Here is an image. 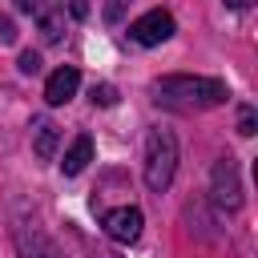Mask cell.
Masks as SVG:
<instances>
[{
  "instance_id": "9c48e42d",
  "label": "cell",
  "mask_w": 258,
  "mask_h": 258,
  "mask_svg": "<svg viewBox=\"0 0 258 258\" xmlns=\"http://www.w3.org/2000/svg\"><path fill=\"white\" fill-rule=\"evenodd\" d=\"M89 161H93V137H89V133H81V137H77V141L64 149V161H60V169L73 177V173H81Z\"/></svg>"
},
{
  "instance_id": "9a60e30c",
  "label": "cell",
  "mask_w": 258,
  "mask_h": 258,
  "mask_svg": "<svg viewBox=\"0 0 258 258\" xmlns=\"http://www.w3.org/2000/svg\"><path fill=\"white\" fill-rule=\"evenodd\" d=\"M69 12H73L77 20H85V16H89V0H69Z\"/></svg>"
},
{
  "instance_id": "6da1fadb",
  "label": "cell",
  "mask_w": 258,
  "mask_h": 258,
  "mask_svg": "<svg viewBox=\"0 0 258 258\" xmlns=\"http://www.w3.org/2000/svg\"><path fill=\"white\" fill-rule=\"evenodd\" d=\"M226 97H230V89L218 77H185V73H173V77H161L153 85V101L157 105H169V109H181V113H189V109H214Z\"/></svg>"
},
{
  "instance_id": "3957f363",
  "label": "cell",
  "mask_w": 258,
  "mask_h": 258,
  "mask_svg": "<svg viewBox=\"0 0 258 258\" xmlns=\"http://www.w3.org/2000/svg\"><path fill=\"white\" fill-rule=\"evenodd\" d=\"M129 36H133L137 44H145V48L165 44V40L173 36V16L161 12V8H153V12H145V16H137V20L129 24Z\"/></svg>"
},
{
  "instance_id": "52a82bcc",
  "label": "cell",
  "mask_w": 258,
  "mask_h": 258,
  "mask_svg": "<svg viewBox=\"0 0 258 258\" xmlns=\"http://www.w3.org/2000/svg\"><path fill=\"white\" fill-rule=\"evenodd\" d=\"M77 85H81V73H77L73 64H64V69H56V73L48 77V85H44V101H48V105H64V101L77 97Z\"/></svg>"
},
{
  "instance_id": "7c38bea8",
  "label": "cell",
  "mask_w": 258,
  "mask_h": 258,
  "mask_svg": "<svg viewBox=\"0 0 258 258\" xmlns=\"http://www.w3.org/2000/svg\"><path fill=\"white\" fill-rule=\"evenodd\" d=\"M20 73H28V77H32V73H40V56H36L32 48H28V52H20Z\"/></svg>"
},
{
  "instance_id": "30bf717a",
  "label": "cell",
  "mask_w": 258,
  "mask_h": 258,
  "mask_svg": "<svg viewBox=\"0 0 258 258\" xmlns=\"http://www.w3.org/2000/svg\"><path fill=\"white\" fill-rule=\"evenodd\" d=\"M93 105H117V89L113 85H93Z\"/></svg>"
},
{
  "instance_id": "4fadbf2b",
  "label": "cell",
  "mask_w": 258,
  "mask_h": 258,
  "mask_svg": "<svg viewBox=\"0 0 258 258\" xmlns=\"http://www.w3.org/2000/svg\"><path fill=\"white\" fill-rule=\"evenodd\" d=\"M238 133H242V137H254V113H250V109L238 117Z\"/></svg>"
},
{
  "instance_id": "277c9868",
  "label": "cell",
  "mask_w": 258,
  "mask_h": 258,
  "mask_svg": "<svg viewBox=\"0 0 258 258\" xmlns=\"http://www.w3.org/2000/svg\"><path fill=\"white\" fill-rule=\"evenodd\" d=\"M214 198H218V206H226V210H238V206H242V181H238V165H234L230 157H222V161L214 165Z\"/></svg>"
},
{
  "instance_id": "7a4b0ae2",
  "label": "cell",
  "mask_w": 258,
  "mask_h": 258,
  "mask_svg": "<svg viewBox=\"0 0 258 258\" xmlns=\"http://www.w3.org/2000/svg\"><path fill=\"white\" fill-rule=\"evenodd\" d=\"M173 169H177V141H173L169 129L157 125V129H149V137H145V185H149L153 194L169 189Z\"/></svg>"
},
{
  "instance_id": "5b68a950",
  "label": "cell",
  "mask_w": 258,
  "mask_h": 258,
  "mask_svg": "<svg viewBox=\"0 0 258 258\" xmlns=\"http://www.w3.org/2000/svg\"><path fill=\"white\" fill-rule=\"evenodd\" d=\"M101 226H105V234L113 242H137V234H141V210L137 206H117V210H109L101 218Z\"/></svg>"
},
{
  "instance_id": "8992f818",
  "label": "cell",
  "mask_w": 258,
  "mask_h": 258,
  "mask_svg": "<svg viewBox=\"0 0 258 258\" xmlns=\"http://www.w3.org/2000/svg\"><path fill=\"white\" fill-rule=\"evenodd\" d=\"M32 16L40 24V36L48 44H56L64 32V0H32Z\"/></svg>"
},
{
  "instance_id": "8fae6325",
  "label": "cell",
  "mask_w": 258,
  "mask_h": 258,
  "mask_svg": "<svg viewBox=\"0 0 258 258\" xmlns=\"http://www.w3.org/2000/svg\"><path fill=\"white\" fill-rule=\"evenodd\" d=\"M129 4H133V0H105V20H109V24H117V20L125 16V8H129Z\"/></svg>"
},
{
  "instance_id": "2e32d148",
  "label": "cell",
  "mask_w": 258,
  "mask_h": 258,
  "mask_svg": "<svg viewBox=\"0 0 258 258\" xmlns=\"http://www.w3.org/2000/svg\"><path fill=\"white\" fill-rule=\"evenodd\" d=\"M254 0H226V8H250Z\"/></svg>"
},
{
  "instance_id": "ba28073f",
  "label": "cell",
  "mask_w": 258,
  "mask_h": 258,
  "mask_svg": "<svg viewBox=\"0 0 258 258\" xmlns=\"http://www.w3.org/2000/svg\"><path fill=\"white\" fill-rule=\"evenodd\" d=\"M56 145H60V129L48 121V117H36L32 121V149L40 161H52L56 157Z\"/></svg>"
},
{
  "instance_id": "5bb4252c",
  "label": "cell",
  "mask_w": 258,
  "mask_h": 258,
  "mask_svg": "<svg viewBox=\"0 0 258 258\" xmlns=\"http://www.w3.org/2000/svg\"><path fill=\"white\" fill-rule=\"evenodd\" d=\"M0 40H4V44H12V40H16V24H12L8 16H0Z\"/></svg>"
},
{
  "instance_id": "e0dca14e",
  "label": "cell",
  "mask_w": 258,
  "mask_h": 258,
  "mask_svg": "<svg viewBox=\"0 0 258 258\" xmlns=\"http://www.w3.org/2000/svg\"><path fill=\"white\" fill-rule=\"evenodd\" d=\"M12 4H16V8H32V0H12Z\"/></svg>"
}]
</instances>
